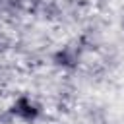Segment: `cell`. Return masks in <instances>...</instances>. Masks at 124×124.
<instances>
[{
    "mask_svg": "<svg viewBox=\"0 0 124 124\" xmlns=\"http://www.w3.org/2000/svg\"><path fill=\"white\" fill-rule=\"evenodd\" d=\"M8 112H10V116L14 120H17L21 124H35L41 118L43 108H41V105H39L37 99H33L31 95H25L23 93V95H17L10 103Z\"/></svg>",
    "mask_w": 124,
    "mask_h": 124,
    "instance_id": "obj_1",
    "label": "cell"
},
{
    "mask_svg": "<svg viewBox=\"0 0 124 124\" xmlns=\"http://www.w3.org/2000/svg\"><path fill=\"white\" fill-rule=\"evenodd\" d=\"M52 64L60 70H74L79 64V52L74 46H62L52 54Z\"/></svg>",
    "mask_w": 124,
    "mask_h": 124,
    "instance_id": "obj_2",
    "label": "cell"
},
{
    "mask_svg": "<svg viewBox=\"0 0 124 124\" xmlns=\"http://www.w3.org/2000/svg\"><path fill=\"white\" fill-rule=\"evenodd\" d=\"M122 25H124V23H122Z\"/></svg>",
    "mask_w": 124,
    "mask_h": 124,
    "instance_id": "obj_3",
    "label": "cell"
}]
</instances>
